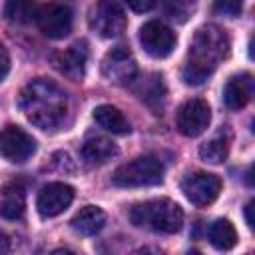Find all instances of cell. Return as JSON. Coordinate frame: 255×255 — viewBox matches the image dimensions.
Listing matches in <instances>:
<instances>
[{
	"mask_svg": "<svg viewBox=\"0 0 255 255\" xmlns=\"http://www.w3.org/2000/svg\"><path fill=\"white\" fill-rule=\"evenodd\" d=\"M18 106L26 120L40 129H58L66 122L70 110L64 90L44 78L32 80L22 88Z\"/></svg>",
	"mask_w": 255,
	"mask_h": 255,
	"instance_id": "1",
	"label": "cell"
},
{
	"mask_svg": "<svg viewBox=\"0 0 255 255\" xmlns=\"http://www.w3.org/2000/svg\"><path fill=\"white\" fill-rule=\"evenodd\" d=\"M229 52L227 34L217 26H203L195 32L187 62L183 66L181 78L189 86L203 84L219 66V62Z\"/></svg>",
	"mask_w": 255,
	"mask_h": 255,
	"instance_id": "2",
	"label": "cell"
},
{
	"mask_svg": "<svg viewBox=\"0 0 255 255\" xmlns=\"http://www.w3.org/2000/svg\"><path fill=\"white\" fill-rule=\"evenodd\" d=\"M129 219L135 227H145L157 233H177L183 225V211L171 199H151L135 203L129 211Z\"/></svg>",
	"mask_w": 255,
	"mask_h": 255,
	"instance_id": "3",
	"label": "cell"
},
{
	"mask_svg": "<svg viewBox=\"0 0 255 255\" xmlns=\"http://www.w3.org/2000/svg\"><path fill=\"white\" fill-rule=\"evenodd\" d=\"M161 179L163 163L155 155H139L128 163H122L112 175V183L118 187H147L161 183Z\"/></svg>",
	"mask_w": 255,
	"mask_h": 255,
	"instance_id": "4",
	"label": "cell"
},
{
	"mask_svg": "<svg viewBox=\"0 0 255 255\" xmlns=\"http://www.w3.org/2000/svg\"><path fill=\"white\" fill-rule=\"evenodd\" d=\"M181 191L195 207H207L219 197L221 179L207 171H193L183 177Z\"/></svg>",
	"mask_w": 255,
	"mask_h": 255,
	"instance_id": "5",
	"label": "cell"
},
{
	"mask_svg": "<svg viewBox=\"0 0 255 255\" xmlns=\"http://www.w3.org/2000/svg\"><path fill=\"white\" fill-rule=\"evenodd\" d=\"M139 44L145 54L161 60V58H167L175 50L177 38L169 26H165L163 22L151 20L139 28Z\"/></svg>",
	"mask_w": 255,
	"mask_h": 255,
	"instance_id": "6",
	"label": "cell"
},
{
	"mask_svg": "<svg viewBox=\"0 0 255 255\" xmlns=\"http://www.w3.org/2000/svg\"><path fill=\"white\" fill-rule=\"evenodd\" d=\"M102 74L112 84H120V86L131 84L137 74V64L133 54L126 46L112 48L102 60Z\"/></svg>",
	"mask_w": 255,
	"mask_h": 255,
	"instance_id": "7",
	"label": "cell"
},
{
	"mask_svg": "<svg viewBox=\"0 0 255 255\" xmlns=\"http://www.w3.org/2000/svg\"><path fill=\"white\" fill-rule=\"evenodd\" d=\"M126 14L118 0H100L92 12L90 24L102 38H116L126 30Z\"/></svg>",
	"mask_w": 255,
	"mask_h": 255,
	"instance_id": "8",
	"label": "cell"
},
{
	"mask_svg": "<svg viewBox=\"0 0 255 255\" xmlns=\"http://www.w3.org/2000/svg\"><path fill=\"white\" fill-rule=\"evenodd\" d=\"M38 26L42 30L44 36L52 38V40H60L64 36L70 34L72 30V22H74V14L72 8L64 2H50L44 8L38 10Z\"/></svg>",
	"mask_w": 255,
	"mask_h": 255,
	"instance_id": "9",
	"label": "cell"
},
{
	"mask_svg": "<svg viewBox=\"0 0 255 255\" xmlns=\"http://www.w3.org/2000/svg\"><path fill=\"white\" fill-rule=\"evenodd\" d=\"M36 151V141L18 126H6L0 131V153L12 163H24Z\"/></svg>",
	"mask_w": 255,
	"mask_h": 255,
	"instance_id": "10",
	"label": "cell"
},
{
	"mask_svg": "<svg viewBox=\"0 0 255 255\" xmlns=\"http://www.w3.org/2000/svg\"><path fill=\"white\" fill-rule=\"evenodd\" d=\"M211 122V110L203 100H187L177 112V129L187 137L201 135Z\"/></svg>",
	"mask_w": 255,
	"mask_h": 255,
	"instance_id": "11",
	"label": "cell"
},
{
	"mask_svg": "<svg viewBox=\"0 0 255 255\" xmlns=\"http://www.w3.org/2000/svg\"><path fill=\"white\" fill-rule=\"evenodd\" d=\"M72 201H74V187L68 183L54 181L40 189L36 207L42 217H56V215L64 213Z\"/></svg>",
	"mask_w": 255,
	"mask_h": 255,
	"instance_id": "12",
	"label": "cell"
},
{
	"mask_svg": "<svg viewBox=\"0 0 255 255\" xmlns=\"http://www.w3.org/2000/svg\"><path fill=\"white\" fill-rule=\"evenodd\" d=\"M86 62H88V48L86 42H76L68 50L60 52L54 56V66L60 74L66 78L80 82L86 74Z\"/></svg>",
	"mask_w": 255,
	"mask_h": 255,
	"instance_id": "13",
	"label": "cell"
},
{
	"mask_svg": "<svg viewBox=\"0 0 255 255\" xmlns=\"http://www.w3.org/2000/svg\"><path fill=\"white\" fill-rule=\"evenodd\" d=\"M253 96V78L251 74H239L227 80L223 88V102L229 110H241L249 104Z\"/></svg>",
	"mask_w": 255,
	"mask_h": 255,
	"instance_id": "14",
	"label": "cell"
},
{
	"mask_svg": "<svg viewBox=\"0 0 255 255\" xmlns=\"http://www.w3.org/2000/svg\"><path fill=\"white\" fill-rule=\"evenodd\" d=\"M118 155V145L108 137H90L82 145V159L88 165H104Z\"/></svg>",
	"mask_w": 255,
	"mask_h": 255,
	"instance_id": "15",
	"label": "cell"
},
{
	"mask_svg": "<svg viewBox=\"0 0 255 255\" xmlns=\"http://www.w3.org/2000/svg\"><path fill=\"white\" fill-rule=\"evenodd\" d=\"M94 122L110 131V133H116V135H126L129 133V122L126 120V116L116 108V106H110V104H102L94 110Z\"/></svg>",
	"mask_w": 255,
	"mask_h": 255,
	"instance_id": "16",
	"label": "cell"
},
{
	"mask_svg": "<svg viewBox=\"0 0 255 255\" xmlns=\"http://www.w3.org/2000/svg\"><path fill=\"white\" fill-rule=\"evenodd\" d=\"M70 223H72V229L80 235H96L106 225V213L96 205H86L74 215Z\"/></svg>",
	"mask_w": 255,
	"mask_h": 255,
	"instance_id": "17",
	"label": "cell"
},
{
	"mask_svg": "<svg viewBox=\"0 0 255 255\" xmlns=\"http://www.w3.org/2000/svg\"><path fill=\"white\" fill-rule=\"evenodd\" d=\"M133 90H135V94L139 96L141 102H145L149 108L155 110V114H157V110H161V104L165 100V86H163L161 76L149 74L143 80H139Z\"/></svg>",
	"mask_w": 255,
	"mask_h": 255,
	"instance_id": "18",
	"label": "cell"
},
{
	"mask_svg": "<svg viewBox=\"0 0 255 255\" xmlns=\"http://www.w3.org/2000/svg\"><path fill=\"white\" fill-rule=\"evenodd\" d=\"M24 207H26V197H24V189L16 183L6 185L0 193V217L4 219H20L24 215Z\"/></svg>",
	"mask_w": 255,
	"mask_h": 255,
	"instance_id": "19",
	"label": "cell"
},
{
	"mask_svg": "<svg viewBox=\"0 0 255 255\" xmlns=\"http://www.w3.org/2000/svg\"><path fill=\"white\" fill-rule=\"evenodd\" d=\"M207 237H209V243L219 251H229L237 243V231L227 219L213 221L207 229Z\"/></svg>",
	"mask_w": 255,
	"mask_h": 255,
	"instance_id": "20",
	"label": "cell"
},
{
	"mask_svg": "<svg viewBox=\"0 0 255 255\" xmlns=\"http://www.w3.org/2000/svg\"><path fill=\"white\" fill-rule=\"evenodd\" d=\"M38 6L34 0H6L4 16L14 24H30L38 18Z\"/></svg>",
	"mask_w": 255,
	"mask_h": 255,
	"instance_id": "21",
	"label": "cell"
},
{
	"mask_svg": "<svg viewBox=\"0 0 255 255\" xmlns=\"http://www.w3.org/2000/svg\"><path fill=\"white\" fill-rule=\"evenodd\" d=\"M227 155H229V141L225 137H213L199 147V157L205 163L219 165L227 159Z\"/></svg>",
	"mask_w": 255,
	"mask_h": 255,
	"instance_id": "22",
	"label": "cell"
},
{
	"mask_svg": "<svg viewBox=\"0 0 255 255\" xmlns=\"http://www.w3.org/2000/svg\"><path fill=\"white\" fill-rule=\"evenodd\" d=\"M213 12L227 18H235L241 12V0H215Z\"/></svg>",
	"mask_w": 255,
	"mask_h": 255,
	"instance_id": "23",
	"label": "cell"
},
{
	"mask_svg": "<svg viewBox=\"0 0 255 255\" xmlns=\"http://www.w3.org/2000/svg\"><path fill=\"white\" fill-rule=\"evenodd\" d=\"M157 0H126V4L133 10V12H147L155 6Z\"/></svg>",
	"mask_w": 255,
	"mask_h": 255,
	"instance_id": "24",
	"label": "cell"
},
{
	"mask_svg": "<svg viewBox=\"0 0 255 255\" xmlns=\"http://www.w3.org/2000/svg\"><path fill=\"white\" fill-rule=\"evenodd\" d=\"M8 72H10V54H8V50L0 44V82L8 76Z\"/></svg>",
	"mask_w": 255,
	"mask_h": 255,
	"instance_id": "25",
	"label": "cell"
},
{
	"mask_svg": "<svg viewBox=\"0 0 255 255\" xmlns=\"http://www.w3.org/2000/svg\"><path fill=\"white\" fill-rule=\"evenodd\" d=\"M253 207H255V201H249V203H247V207H245V219H247V225H249V227H253V225H255Z\"/></svg>",
	"mask_w": 255,
	"mask_h": 255,
	"instance_id": "26",
	"label": "cell"
},
{
	"mask_svg": "<svg viewBox=\"0 0 255 255\" xmlns=\"http://www.w3.org/2000/svg\"><path fill=\"white\" fill-rule=\"evenodd\" d=\"M8 251H10V239H8V235L4 231H0V255L8 253Z\"/></svg>",
	"mask_w": 255,
	"mask_h": 255,
	"instance_id": "27",
	"label": "cell"
},
{
	"mask_svg": "<svg viewBox=\"0 0 255 255\" xmlns=\"http://www.w3.org/2000/svg\"><path fill=\"white\" fill-rule=\"evenodd\" d=\"M171 2H175V4L179 6V4H181V2H185V0H171Z\"/></svg>",
	"mask_w": 255,
	"mask_h": 255,
	"instance_id": "28",
	"label": "cell"
}]
</instances>
